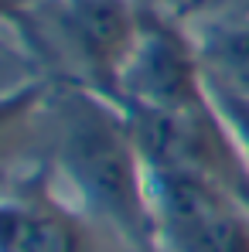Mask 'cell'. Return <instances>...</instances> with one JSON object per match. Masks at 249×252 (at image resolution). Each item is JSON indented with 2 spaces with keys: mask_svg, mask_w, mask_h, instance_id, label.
Here are the masks:
<instances>
[{
  "mask_svg": "<svg viewBox=\"0 0 249 252\" xmlns=\"http://www.w3.org/2000/svg\"><path fill=\"white\" fill-rule=\"evenodd\" d=\"M232 10H249V3H239V7H232Z\"/></svg>",
  "mask_w": 249,
  "mask_h": 252,
  "instance_id": "13",
  "label": "cell"
},
{
  "mask_svg": "<svg viewBox=\"0 0 249 252\" xmlns=\"http://www.w3.org/2000/svg\"><path fill=\"white\" fill-rule=\"evenodd\" d=\"M0 252H130L48 181L0 194Z\"/></svg>",
  "mask_w": 249,
  "mask_h": 252,
  "instance_id": "5",
  "label": "cell"
},
{
  "mask_svg": "<svg viewBox=\"0 0 249 252\" xmlns=\"http://www.w3.org/2000/svg\"><path fill=\"white\" fill-rule=\"evenodd\" d=\"M116 102L130 113L154 116H195L212 109L208 75L188 21L143 10V28L123 68Z\"/></svg>",
  "mask_w": 249,
  "mask_h": 252,
  "instance_id": "4",
  "label": "cell"
},
{
  "mask_svg": "<svg viewBox=\"0 0 249 252\" xmlns=\"http://www.w3.org/2000/svg\"><path fill=\"white\" fill-rule=\"evenodd\" d=\"M143 10L133 0H31L21 55L35 72L116 99Z\"/></svg>",
  "mask_w": 249,
  "mask_h": 252,
  "instance_id": "2",
  "label": "cell"
},
{
  "mask_svg": "<svg viewBox=\"0 0 249 252\" xmlns=\"http://www.w3.org/2000/svg\"><path fill=\"white\" fill-rule=\"evenodd\" d=\"M28 7H31V0H0V48H10V51L21 55V34H24V21H28Z\"/></svg>",
  "mask_w": 249,
  "mask_h": 252,
  "instance_id": "9",
  "label": "cell"
},
{
  "mask_svg": "<svg viewBox=\"0 0 249 252\" xmlns=\"http://www.w3.org/2000/svg\"><path fill=\"white\" fill-rule=\"evenodd\" d=\"M133 3L147 14H164V17H181V21L195 7V0H133Z\"/></svg>",
  "mask_w": 249,
  "mask_h": 252,
  "instance_id": "10",
  "label": "cell"
},
{
  "mask_svg": "<svg viewBox=\"0 0 249 252\" xmlns=\"http://www.w3.org/2000/svg\"><path fill=\"white\" fill-rule=\"evenodd\" d=\"M3 82H10V79H3Z\"/></svg>",
  "mask_w": 249,
  "mask_h": 252,
  "instance_id": "14",
  "label": "cell"
},
{
  "mask_svg": "<svg viewBox=\"0 0 249 252\" xmlns=\"http://www.w3.org/2000/svg\"><path fill=\"white\" fill-rule=\"evenodd\" d=\"M51 75H28L0 82V194L17 191L14 174L28 164H44V113Z\"/></svg>",
  "mask_w": 249,
  "mask_h": 252,
  "instance_id": "6",
  "label": "cell"
},
{
  "mask_svg": "<svg viewBox=\"0 0 249 252\" xmlns=\"http://www.w3.org/2000/svg\"><path fill=\"white\" fill-rule=\"evenodd\" d=\"M0 62H28V58H21V55L10 51V48H0Z\"/></svg>",
  "mask_w": 249,
  "mask_h": 252,
  "instance_id": "12",
  "label": "cell"
},
{
  "mask_svg": "<svg viewBox=\"0 0 249 252\" xmlns=\"http://www.w3.org/2000/svg\"><path fill=\"white\" fill-rule=\"evenodd\" d=\"M208 82L249 95V10H222L188 21Z\"/></svg>",
  "mask_w": 249,
  "mask_h": 252,
  "instance_id": "7",
  "label": "cell"
},
{
  "mask_svg": "<svg viewBox=\"0 0 249 252\" xmlns=\"http://www.w3.org/2000/svg\"><path fill=\"white\" fill-rule=\"evenodd\" d=\"M48 184L130 252H157L150 174L126 109L82 85L51 82L44 113Z\"/></svg>",
  "mask_w": 249,
  "mask_h": 252,
  "instance_id": "1",
  "label": "cell"
},
{
  "mask_svg": "<svg viewBox=\"0 0 249 252\" xmlns=\"http://www.w3.org/2000/svg\"><path fill=\"white\" fill-rule=\"evenodd\" d=\"M239 3H246V0H195V7H191V14H188L184 21L208 17V14H222V10H232V7H239Z\"/></svg>",
  "mask_w": 249,
  "mask_h": 252,
  "instance_id": "11",
  "label": "cell"
},
{
  "mask_svg": "<svg viewBox=\"0 0 249 252\" xmlns=\"http://www.w3.org/2000/svg\"><path fill=\"white\" fill-rule=\"evenodd\" d=\"M208 95H212V106H215L225 133L232 136V143H236V150L249 170V95L215 82H208Z\"/></svg>",
  "mask_w": 249,
  "mask_h": 252,
  "instance_id": "8",
  "label": "cell"
},
{
  "mask_svg": "<svg viewBox=\"0 0 249 252\" xmlns=\"http://www.w3.org/2000/svg\"><path fill=\"white\" fill-rule=\"evenodd\" d=\"M161 252H249V198L191 167L147 164Z\"/></svg>",
  "mask_w": 249,
  "mask_h": 252,
  "instance_id": "3",
  "label": "cell"
}]
</instances>
